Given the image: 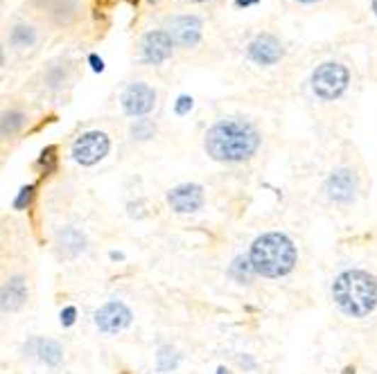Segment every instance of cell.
Segmentation results:
<instances>
[{"label":"cell","mask_w":377,"mask_h":374,"mask_svg":"<svg viewBox=\"0 0 377 374\" xmlns=\"http://www.w3.org/2000/svg\"><path fill=\"white\" fill-rule=\"evenodd\" d=\"M251 273H255L251 266V259L237 257L233 264H230V276H233L237 282H251Z\"/></svg>","instance_id":"e0dca14e"},{"label":"cell","mask_w":377,"mask_h":374,"mask_svg":"<svg viewBox=\"0 0 377 374\" xmlns=\"http://www.w3.org/2000/svg\"><path fill=\"white\" fill-rule=\"evenodd\" d=\"M260 147V133L244 120H222L206 133V152L220 163H240Z\"/></svg>","instance_id":"7a4b0ae2"},{"label":"cell","mask_w":377,"mask_h":374,"mask_svg":"<svg viewBox=\"0 0 377 374\" xmlns=\"http://www.w3.org/2000/svg\"><path fill=\"white\" fill-rule=\"evenodd\" d=\"M26 298H28V291H26V282H23V278H11L9 284L3 289V309L16 311Z\"/></svg>","instance_id":"9a60e30c"},{"label":"cell","mask_w":377,"mask_h":374,"mask_svg":"<svg viewBox=\"0 0 377 374\" xmlns=\"http://www.w3.org/2000/svg\"><path fill=\"white\" fill-rule=\"evenodd\" d=\"M108 149H111V140H108L106 133L89 131V133L79 135L75 144H72V158H75L79 165L91 167L95 163H100V160L108 154Z\"/></svg>","instance_id":"8992f818"},{"label":"cell","mask_w":377,"mask_h":374,"mask_svg":"<svg viewBox=\"0 0 377 374\" xmlns=\"http://www.w3.org/2000/svg\"><path fill=\"white\" fill-rule=\"evenodd\" d=\"M201 30L203 25L194 16H176L169 23V34L179 47H194L201 41Z\"/></svg>","instance_id":"8fae6325"},{"label":"cell","mask_w":377,"mask_h":374,"mask_svg":"<svg viewBox=\"0 0 377 374\" xmlns=\"http://www.w3.org/2000/svg\"><path fill=\"white\" fill-rule=\"evenodd\" d=\"M26 352H30L32 356H36V358L43 361V363H47V366L62 363V358H64L62 345L55 343V341H47V339H32L26 345Z\"/></svg>","instance_id":"5bb4252c"},{"label":"cell","mask_w":377,"mask_h":374,"mask_svg":"<svg viewBox=\"0 0 377 374\" xmlns=\"http://www.w3.org/2000/svg\"><path fill=\"white\" fill-rule=\"evenodd\" d=\"M217 374H228V370H226V368L222 366V368H217Z\"/></svg>","instance_id":"83f0119b"},{"label":"cell","mask_w":377,"mask_h":374,"mask_svg":"<svg viewBox=\"0 0 377 374\" xmlns=\"http://www.w3.org/2000/svg\"><path fill=\"white\" fill-rule=\"evenodd\" d=\"M355 192H357V176L355 171L350 169H337L332 171V176L327 178V194L330 198L339 203H348L355 198Z\"/></svg>","instance_id":"4fadbf2b"},{"label":"cell","mask_w":377,"mask_h":374,"mask_svg":"<svg viewBox=\"0 0 377 374\" xmlns=\"http://www.w3.org/2000/svg\"><path fill=\"white\" fill-rule=\"evenodd\" d=\"M131 318L133 316H131L127 305L111 300V302H106L97 309L95 325L100 327V332H104V334H118V332H123L125 327L131 325Z\"/></svg>","instance_id":"ba28073f"},{"label":"cell","mask_w":377,"mask_h":374,"mask_svg":"<svg viewBox=\"0 0 377 374\" xmlns=\"http://www.w3.org/2000/svg\"><path fill=\"white\" fill-rule=\"evenodd\" d=\"M23 124H26V115L21 113V110H9V113L3 115V133L11 135V133H16Z\"/></svg>","instance_id":"ac0fdd59"},{"label":"cell","mask_w":377,"mask_h":374,"mask_svg":"<svg viewBox=\"0 0 377 374\" xmlns=\"http://www.w3.org/2000/svg\"><path fill=\"white\" fill-rule=\"evenodd\" d=\"M300 5H316V3H323V0H296Z\"/></svg>","instance_id":"cb8c5ba5"},{"label":"cell","mask_w":377,"mask_h":374,"mask_svg":"<svg viewBox=\"0 0 377 374\" xmlns=\"http://www.w3.org/2000/svg\"><path fill=\"white\" fill-rule=\"evenodd\" d=\"M55 152H57L55 147H47L45 152L41 154V158H39V167H45V171H43L45 176H47V174H50V171H55V163H57Z\"/></svg>","instance_id":"d6986e66"},{"label":"cell","mask_w":377,"mask_h":374,"mask_svg":"<svg viewBox=\"0 0 377 374\" xmlns=\"http://www.w3.org/2000/svg\"><path fill=\"white\" fill-rule=\"evenodd\" d=\"M32 198H34V185L23 187V190L18 192V196H16V201H14V208L16 210H26L32 203Z\"/></svg>","instance_id":"ffe728a7"},{"label":"cell","mask_w":377,"mask_h":374,"mask_svg":"<svg viewBox=\"0 0 377 374\" xmlns=\"http://www.w3.org/2000/svg\"><path fill=\"white\" fill-rule=\"evenodd\" d=\"M188 3H192V5H206V3H210V0H188Z\"/></svg>","instance_id":"d4e9b609"},{"label":"cell","mask_w":377,"mask_h":374,"mask_svg":"<svg viewBox=\"0 0 377 374\" xmlns=\"http://www.w3.org/2000/svg\"><path fill=\"white\" fill-rule=\"evenodd\" d=\"M30 14L47 30L84 34L106 28L102 0H30Z\"/></svg>","instance_id":"6da1fadb"},{"label":"cell","mask_w":377,"mask_h":374,"mask_svg":"<svg viewBox=\"0 0 377 374\" xmlns=\"http://www.w3.org/2000/svg\"><path fill=\"white\" fill-rule=\"evenodd\" d=\"M371 7H373V14L377 16V0H373V3H371Z\"/></svg>","instance_id":"4316f807"},{"label":"cell","mask_w":377,"mask_h":374,"mask_svg":"<svg viewBox=\"0 0 377 374\" xmlns=\"http://www.w3.org/2000/svg\"><path fill=\"white\" fill-rule=\"evenodd\" d=\"M350 81V72L344 64H334V61H327V64H321L312 74V91L316 93V97L321 99H337L346 89Z\"/></svg>","instance_id":"5b68a950"},{"label":"cell","mask_w":377,"mask_h":374,"mask_svg":"<svg viewBox=\"0 0 377 374\" xmlns=\"http://www.w3.org/2000/svg\"><path fill=\"white\" fill-rule=\"evenodd\" d=\"M167 203L172 205V210L179 212V215L197 212L203 205V187L194 185V183L179 185V187H174V190L167 192Z\"/></svg>","instance_id":"30bf717a"},{"label":"cell","mask_w":377,"mask_h":374,"mask_svg":"<svg viewBox=\"0 0 377 374\" xmlns=\"http://www.w3.org/2000/svg\"><path fill=\"white\" fill-rule=\"evenodd\" d=\"M342 374H355V366H348V368H344V372Z\"/></svg>","instance_id":"484cf974"},{"label":"cell","mask_w":377,"mask_h":374,"mask_svg":"<svg viewBox=\"0 0 377 374\" xmlns=\"http://www.w3.org/2000/svg\"><path fill=\"white\" fill-rule=\"evenodd\" d=\"M174 39L172 34H169L167 30H152L142 36V43H140V55L142 59L147 61V64L152 66H161L165 64V61L172 57L174 52Z\"/></svg>","instance_id":"52a82bcc"},{"label":"cell","mask_w":377,"mask_h":374,"mask_svg":"<svg viewBox=\"0 0 377 374\" xmlns=\"http://www.w3.org/2000/svg\"><path fill=\"white\" fill-rule=\"evenodd\" d=\"M249 259L258 276L283 278L296 266V246L281 232H266L253 242Z\"/></svg>","instance_id":"3957f363"},{"label":"cell","mask_w":377,"mask_h":374,"mask_svg":"<svg viewBox=\"0 0 377 374\" xmlns=\"http://www.w3.org/2000/svg\"><path fill=\"white\" fill-rule=\"evenodd\" d=\"M188 106H190V99H188V97H181V104H179L176 110H179V113H186V108H188Z\"/></svg>","instance_id":"603a6c76"},{"label":"cell","mask_w":377,"mask_h":374,"mask_svg":"<svg viewBox=\"0 0 377 374\" xmlns=\"http://www.w3.org/2000/svg\"><path fill=\"white\" fill-rule=\"evenodd\" d=\"M179 361H181V356L176 354L174 347L163 345L156 354V368H158V372H172V370H176Z\"/></svg>","instance_id":"2e32d148"},{"label":"cell","mask_w":377,"mask_h":374,"mask_svg":"<svg viewBox=\"0 0 377 374\" xmlns=\"http://www.w3.org/2000/svg\"><path fill=\"white\" fill-rule=\"evenodd\" d=\"M75 316H77V309H75V307H66V309L62 311V325H64V327H70L72 322H75Z\"/></svg>","instance_id":"7402d4cb"},{"label":"cell","mask_w":377,"mask_h":374,"mask_svg":"<svg viewBox=\"0 0 377 374\" xmlns=\"http://www.w3.org/2000/svg\"><path fill=\"white\" fill-rule=\"evenodd\" d=\"M154 104H156V91L152 89V86L142 84V81L131 84L129 89L123 93V108H125V113L131 115V118L147 115L154 108Z\"/></svg>","instance_id":"9c48e42d"},{"label":"cell","mask_w":377,"mask_h":374,"mask_svg":"<svg viewBox=\"0 0 377 374\" xmlns=\"http://www.w3.org/2000/svg\"><path fill=\"white\" fill-rule=\"evenodd\" d=\"M337 307L352 318H364L377 307V282L366 271H346L332 284Z\"/></svg>","instance_id":"277c9868"},{"label":"cell","mask_w":377,"mask_h":374,"mask_svg":"<svg viewBox=\"0 0 377 374\" xmlns=\"http://www.w3.org/2000/svg\"><path fill=\"white\" fill-rule=\"evenodd\" d=\"M131 133L136 135V138H140V140H147V138H152V133H154V127L150 122H138V124H133V129H131Z\"/></svg>","instance_id":"44dd1931"},{"label":"cell","mask_w":377,"mask_h":374,"mask_svg":"<svg viewBox=\"0 0 377 374\" xmlns=\"http://www.w3.org/2000/svg\"><path fill=\"white\" fill-rule=\"evenodd\" d=\"M249 57L260 66H274L283 57V45H281V41L276 39V36L260 34L258 39L249 45Z\"/></svg>","instance_id":"7c38bea8"}]
</instances>
